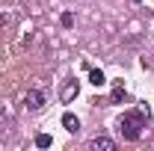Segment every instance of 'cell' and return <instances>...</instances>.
<instances>
[{"label": "cell", "instance_id": "cell-1", "mask_svg": "<svg viewBox=\"0 0 154 151\" xmlns=\"http://www.w3.org/2000/svg\"><path fill=\"white\" fill-rule=\"evenodd\" d=\"M145 128H148V119H145L142 110H128V113L119 119V133H122L125 139H131V142H136Z\"/></svg>", "mask_w": 154, "mask_h": 151}, {"label": "cell", "instance_id": "cell-2", "mask_svg": "<svg viewBox=\"0 0 154 151\" xmlns=\"http://www.w3.org/2000/svg\"><path fill=\"white\" fill-rule=\"evenodd\" d=\"M24 107H27L30 113H38V110L45 107V92H42V89H30V92L24 95Z\"/></svg>", "mask_w": 154, "mask_h": 151}, {"label": "cell", "instance_id": "cell-3", "mask_svg": "<svg viewBox=\"0 0 154 151\" xmlns=\"http://www.w3.org/2000/svg\"><path fill=\"white\" fill-rule=\"evenodd\" d=\"M77 92H80L77 80H65V83H62V89H59V101H62V104H71V101L77 98Z\"/></svg>", "mask_w": 154, "mask_h": 151}, {"label": "cell", "instance_id": "cell-4", "mask_svg": "<svg viewBox=\"0 0 154 151\" xmlns=\"http://www.w3.org/2000/svg\"><path fill=\"white\" fill-rule=\"evenodd\" d=\"M113 148H116V142L110 136H95L92 139V151H113Z\"/></svg>", "mask_w": 154, "mask_h": 151}, {"label": "cell", "instance_id": "cell-5", "mask_svg": "<svg viewBox=\"0 0 154 151\" xmlns=\"http://www.w3.org/2000/svg\"><path fill=\"white\" fill-rule=\"evenodd\" d=\"M62 128H65L68 133H77V131H80V119H77L74 113H65V116H62Z\"/></svg>", "mask_w": 154, "mask_h": 151}, {"label": "cell", "instance_id": "cell-6", "mask_svg": "<svg viewBox=\"0 0 154 151\" xmlns=\"http://www.w3.org/2000/svg\"><path fill=\"white\" fill-rule=\"evenodd\" d=\"M122 101H125V83L116 80V86H113V104H122Z\"/></svg>", "mask_w": 154, "mask_h": 151}, {"label": "cell", "instance_id": "cell-7", "mask_svg": "<svg viewBox=\"0 0 154 151\" xmlns=\"http://www.w3.org/2000/svg\"><path fill=\"white\" fill-rule=\"evenodd\" d=\"M89 83H92V86H104V83H107V77H104V71H98V68H92V71H89Z\"/></svg>", "mask_w": 154, "mask_h": 151}, {"label": "cell", "instance_id": "cell-8", "mask_svg": "<svg viewBox=\"0 0 154 151\" xmlns=\"http://www.w3.org/2000/svg\"><path fill=\"white\" fill-rule=\"evenodd\" d=\"M36 145H38V148H51V145H54V136H51V133H38Z\"/></svg>", "mask_w": 154, "mask_h": 151}, {"label": "cell", "instance_id": "cell-9", "mask_svg": "<svg viewBox=\"0 0 154 151\" xmlns=\"http://www.w3.org/2000/svg\"><path fill=\"white\" fill-rule=\"evenodd\" d=\"M59 24H62L65 30H71V27H74V15H71V12H62V18H59Z\"/></svg>", "mask_w": 154, "mask_h": 151}, {"label": "cell", "instance_id": "cell-10", "mask_svg": "<svg viewBox=\"0 0 154 151\" xmlns=\"http://www.w3.org/2000/svg\"><path fill=\"white\" fill-rule=\"evenodd\" d=\"M0 119H6V107H3V101H0Z\"/></svg>", "mask_w": 154, "mask_h": 151}, {"label": "cell", "instance_id": "cell-11", "mask_svg": "<svg viewBox=\"0 0 154 151\" xmlns=\"http://www.w3.org/2000/svg\"><path fill=\"white\" fill-rule=\"evenodd\" d=\"M134 3H139V0H134Z\"/></svg>", "mask_w": 154, "mask_h": 151}]
</instances>
